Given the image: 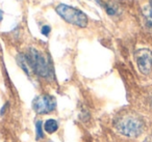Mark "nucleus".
Wrapping results in <instances>:
<instances>
[{"label": "nucleus", "mask_w": 152, "mask_h": 142, "mask_svg": "<svg viewBox=\"0 0 152 142\" xmlns=\"http://www.w3.org/2000/svg\"><path fill=\"white\" fill-rule=\"evenodd\" d=\"M44 129L46 130V132L48 133H54L57 129H58V125L54 119H49L45 122Z\"/></svg>", "instance_id": "obj_8"}, {"label": "nucleus", "mask_w": 152, "mask_h": 142, "mask_svg": "<svg viewBox=\"0 0 152 142\" xmlns=\"http://www.w3.org/2000/svg\"><path fill=\"white\" fill-rule=\"evenodd\" d=\"M144 15H145V19L148 26L152 28V0H149V5L145 9Z\"/></svg>", "instance_id": "obj_7"}, {"label": "nucleus", "mask_w": 152, "mask_h": 142, "mask_svg": "<svg viewBox=\"0 0 152 142\" xmlns=\"http://www.w3.org/2000/svg\"><path fill=\"white\" fill-rule=\"evenodd\" d=\"M2 16H3L2 11H0V21H1V20H2Z\"/></svg>", "instance_id": "obj_11"}, {"label": "nucleus", "mask_w": 152, "mask_h": 142, "mask_svg": "<svg viewBox=\"0 0 152 142\" xmlns=\"http://www.w3.org/2000/svg\"><path fill=\"white\" fill-rule=\"evenodd\" d=\"M56 107L55 99L48 94L37 96L32 102V108L39 114H46L53 111Z\"/></svg>", "instance_id": "obj_4"}, {"label": "nucleus", "mask_w": 152, "mask_h": 142, "mask_svg": "<svg viewBox=\"0 0 152 142\" xmlns=\"http://www.w3.org/2000/svg\"><path fill=\"white\" fill-rule=\"evenodd\" d=\"M37 131H38V138L43 137V133H42V122L39 121L37 123Z\"/></svg>", "instance_id": "obj_9"}, {"label": "nucleus", "mask_w": 152, "mask_h": 142, "mask_svg": "<svg viewBox=\"0 0 152 142\" xmlns=\"http://www.w3.org/2000/svg\"><path fill=\"white\" fill-rule=\"evenodd\" d=\"M41 31H42V33L44 34V36H48L49 32H50V27H49V26H43Z\"/></svg>", "instance_id": "obj_10"}, {"label": "nucleus", "mask_w": 152, "mask_h": 142, "mask_svg": "<svg viewBox=\"0 0 152 142\" xmlns=\"http://www.w3.org/2000/svg\"><path fill=\"white\" fill-rule=\"evenodd\" d=\"M56 13L68 23L78 26V27H86L88 25V17L85 13L67 4H59L56 7Z\"/></svg>", "instance_id": "obj_3"}, {"label": "nucleus", "mask_w": 152, "mask_h": 142, "mask_svg": "<svg viewBox=\"0 0 152 142\" xmlns=\"http://www.w3.org/2000/svg\"><path fill=\"white\" fill-rule=\"evenodd\" d=\"M25 56L27 58L31 71H34L39 76L44 78H47L50 76L51 74L50 64H49L47 58L42 53H40L36 49L30 48Z\"/></svg>", "instance_id": "obj_2"}, {"label": "nucleus", "mask_w": 152, "mask_h": 142, "mask_svg": "<svg viewBox=\"0 0 152 142\" xmlns=\"http://www.w3.org/2000/svg\"><path fill=\"white\" fill-rule=\"evenodd\" d=\"M115 127L123 135L128 137H135L143 132L145 125L140 117L132 114H126L116 119Z\"/></svg>", "instance_id": "obj_1"}, {"label": "nucleus", "mask_w": 152, "mask_h": 142, "mask_svg": "<svg viewBox=\"0 0 152 142\" xmlns=\"http://www.w3.org/2000/svg\"><path fill=\"white\" fill-rule=\"evenodd\" d=\"M18 62H19L20 67L23 69V71L25 72L26 74H29L30 72H31L30 65H29V63H28V60H27V58H26L25 55L20 54L19 56H18Z\"/></svg>", "instance_id": "obj_6"}, {"label": "nucleus", "mask_w": 152, "mask_h": 142, "mask_svg": "<svg viewBox=\"0 0 152 142\" xmlns=\"http://www.w3.org/2000/svg\"><path fill=\"white\" fill-rule=\"evenodd\" d=\"M140 72L144 75H149L152 72V52L148 49H140L134 54Z\"/></svg>", "instance_id": "obj_5"}]
</instances>
